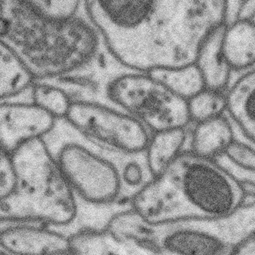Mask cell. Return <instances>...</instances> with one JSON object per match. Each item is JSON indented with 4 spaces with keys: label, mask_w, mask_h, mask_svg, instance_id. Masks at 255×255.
I'll return each instance as SVG.
<instances>
[{
    "label": "cell",
    "mask_w": 255,
    "mask_h": 255,
    "mask_svg": "<svg viewBox=\"0 0 255 255\" xmlns=\"http://www.w3.org/2000/svg\"><path fill=\"white\" fill-rule=\"evenodd\" d=\"M113 56L141 71L172 65L184 43L190 0H83Z\"/></svg>",
    "instance_id": "6da1fadb"
},
{
    "label": "cell",
    "mask_w": 255,
    "mask_h": 255,
    "mask_svg": "<svg viewBox=\"0 0 255 255\" xmlns=\"http://www.w3.org/2000/svg\"><path fill=\"white\" fill-rule=\"evenodd\" d=\"M1 44L22 60L36 80L75 75L107 47L87 12L56 19L24 0H1Z\"/></svg>",
    "instance_id": "7a4b0ae2"
},
{
    "label": "cell",
    "mask_w": 255,
    "mask_h": 255,
    "mask_svg": "<svg viewBox=\"0 0 255 255\" xmlns=\"http://www.w3.org/2000/svg\"><path fill=\"white\" fill-rule=\"evenodd\" d=\"M245 187L215 160L184 152L133 198L132 208L154 224L226 216L247 203Z\"/></svg>",
    "instance_id": "3957f363"
},
{
    "label": "cell",
    "mask_w": 255,
    "mask_h": 255,
    "mask_svg": "<svg viewBox=\"0 0 255 255\" xmlns=\"http://www.w3.org/2000/svg\"><path fill=\"white\" fill-rule=\"evenodd\" d=\"M45 138L30 140L11 153L17 173L12 194L1 200V217L39 220L62 228L73 223L78 198Z\"/></svg>",
    "instance_id": "277c9868"
},
{
    "label": "cell",
    "mask_w": 255,
    "mask_h": 255,
    "mask_svg": "<svg viewBox=\"0 0 255 255\" xmlns=\"http://www.w3.org/2000/svg\"><path fill=\"white\" fill-rule=\"evenodd\" d=\"M255 235V201L226 216L154 224L142 219L135 228L138 243L155 255H235Z\"/></svg>",
    "instance_id": "5b68a950"
},
{
    "label": "cell",
    "mask_w": 255,
    "mask_h": 255,
    "mask_svg": "<svg viewBox=\"0 0 255 255\" xmlns=\"http://www.w3.org/2000/svg\"><path fill=\"white\" fill-rule=\"evenodd\" d=\"M45 138L59 141L56 159L78 199L96 205L120 200L121 179L113 162L65 119L58 120L56 127Z\"/></svg>",
    "instance_id": "8992f818"
},
{
    "label": "cell",
    "mask_w": 255,
    "mask_h": 255,
    "mask_svg": "<svg viewBox=\"0 0 255 255\" xmlns=\"http://www.w3.org/2000/svg\"><path fill=\"white\" fill-rule=\"evenodd\" d=\"M64 119L90 143L111 152H142L152 135L136 118L101 101H72Z\"/></svg>",
    "instance_id": "52a82bcc"
},
{
    "label": "cell",
    "mask_w": 255,
    "mask_h": 255,
    "mask_svg": "<svg viewBox=\"0 0 255 255\" xmlns=\"http://www.w3.org/2000/svg\"><path fill=\"white\" fill-rule=\"evenodd\" d=\"M1 252L15 255H72L69 236L31 219L0 217Z\"/></svg>",
    "instance_id": "ba28073f"
},
{
    "label": "cell",
    "mask_w": 255,
    "mask_h": 255,
    "mask_svg": "<svg viewBox=\"0 0 255 255\" xmlns=\"http://www.w3.org/2000/svg\"><path fill=\"white\" fill-rule=\"evenodd\" d=\"M58 120L32 101L1 100V149L11 154L30 140L45 138L56 127Z\"/></svg>",
    "instance_id": "9c48e42d"
},
{
    "label": "cell",
    "mask_w": 255,
    "mask_h": 255,
    "mask_svg": "<svg viewBox=\"0 0 255 255\" xmlns=\"http://www.w3.org/2000/svg\"><path fill=\"white\" fill-rule=\"evenodd\" d=\"M226 114L235 129L255 143V68L245 72L226 92Z\"/></svg>",
    "instance_id": "30bf717a"
},
{
    "label": "cell",
    "mask_w": 255,
    "mask_h": 255,
    "mask_svg": "<svg viewBox=\"0 0 255 255\" xmlns=\"http://www.w3.org/2000/svg\"><path fill=\"white\" fill-rule=\"evenodd\" d=\"M226 25L217 28L206 37L195 61L204 77L206 89L222 92H227L229 89L233 72L223 47Z\"/></svg>",
    "instance_id": "8fae6325"
},
{
    "label": "cell",
    "mask_w": 255,
    "mask_h": 255,
    "mask_svg": "<svg viewBox=\"0 0 255 255\" xmlns=\"http://www.w3.org/2000/svg\"><path fill=\"white\" fill-rule=\"evenodd\" d=\"M190 133L189 152L215 160L235 139V130L228 115L194 124Z\"/></svg>",
    "instance_id": "7c38bea8"
},
{
    "label": "cell",
    "mask_w": 255,
    "mask_h": 255,
    "mask_svg": "<svg viewBox=\"0 0 255 255\" xmlns=\"http://www.w3.org/2000/svg\"><path fill=\"white\" fill-rule=\"evenodd\" d=\"M72 255H154L131 241L121 240L108 229H83L69 235Z\"/></svg>",
    "instance_id": "4fadbf2b"
},
{
    "label": "cell",
    "mask_w": 255,
    "mask_h": 255,
    "mask_svg": "<svg viewBox=\"0 0 255 255\" xmlns=\"http://www.w3.org/2000/svg\"><path fill=\"white\" fill-rule=\"evenodd\" d=\"M225 55L233 71L255 68V20L236 19L226 25L223 38Z\"/></svg>",
    "instance_id": "5bb4252c"
},
{
    "label": "cell",
    "mask_w": 255,
    "mask_h": 255,
    "mask_svg": "<svg viewBox=\"0 0 255 255\" xmlns=\"http://www.w3.org/2000/svg\"><path fill=\"white\" fill-rule=\"evenodd\" d=\"M99 149L113 162L117 169L121 183L120 200L131 201L132 198L153 179L148 166L145 150L138 152H123Z\"/></svg>",
    "instance_id": "9a60e30c"
},
{
    "label": "cell",
    "mask_w": 255,
    "mask_h": 255,
    "mask_svg": "<svg viewBox=\"0 0 255 255\" xmlns=\"http://www.w3.org/2000/svg\"><path fill=\"white\" fill-rule=\"evenodd\" d=\"M187 127L168 129L151 135L145 152L154 177L164 171L182 152H188L190 133Z\"/></svg>",
    "instance_id": "2e32d148"
},
{
    "label": "cell",
    "mask_w": 255,
    "mask_h": 255,
    "mask_svg": "<svg viewBox=\"0 0 255 255\" xmlns=\"http://www.w3.org/2000/svg\"><path fill=\"white\" fill-rule=\"evenodd\" d=\"M0 61L1 100L15 98L31 89L36 81L32 72L15 53L3 44L0 49Z\"/></svg>",
    "instance_id": "e0dca14e"
},
{
    "label": "cell",
    "mask_w": 255,
    "mask_h": 255,
    "mask_svg": "<svg viewBox=\"0 0 255 255\" xmlns=\"http://www.w3.org/2000/svg\"><path fill=\"white\" fill-rule=\"evenodd\" d=\"M149 72L163 82L173 92L187 101L206 89L204 77L195 62Z\"/></svg>",
    "instance_id": "ac0fdd59"
},
{
    "label": "cell",
    "mask_w": 255,
    "mask_h": 255,
    "mask_svg": "<svg viewBox=\"0 0 255 255\" xmlns=\"http://www.w3.org/2000/svg\"><path fill=\"white\" fill-rule=\"evenodd\" d=\"M31 98L34 103L57 119L66 118L72 102L65 90L48 80H36L31 89Z\"/></svg>",
    "instance_id": "d6986e66"
},
{
    "label": "cell",
    "mask_w": 255,
    "mask_h": 255,
    "mask_svg": "<svg viewBox=\"0 0 255 255\" xmlns=\"http://www.w3.org/2000/svg\"><path fill=\"white\" fill-rule=\"evenodd\" d=\"M192 124L224 116L227 112L226 92L204 89L187 100Z\"/></svg>",
    "instance_id": "ffe728a7"
},
{
    "label": "cell",
    "mask_w": 255,
    "mask_h": 255,
    "mask_svg": "<svg viewBox=\"0 0 255 255\" xmlns=\"http://www.w3.org/2000/svg\"><path fill=\"white\" fill-rule=\"evenodd\" d=\"M42 15L66 19L87 12L83 0H24Z\"/></svg>",
    "instance_id": "44dd1931"
},
{
    "label": "cell",
    "mask_w": 255,
    "mask_h": 255,
    "mask_svg": "<svg viewBox=\"0 0 255 255\" xmlns=\"http://www.w3.org/2000/svg\"><path fill=\"white\" fill-rule=\"evenodd\" d=\"M0 174V198L2 200L12 194L17 186V173L12 156L3 149H1Z\"/></svg>",
    "instance_id": "7402d4cb"
},
{
    "label": "cell",
    "mask_w": 255,
    "mask_h": 255,
    "mask_svg": "<svg viewBox=\"0 0 255 255\" xmlns=\"http://www.w3.org/2000/svg\"><path fill=\"white\" fill-rule=\"evenodd\" d=\"M236 18L255 20V0H240L234 17V19Z\"/></svg>",
    "instance_id": "603a6c76"
},
{
    "label": "cell",
    "mask_w": 255,
    "mask_h": 255,
    "mask_svg": "<svg viewBox=\"0 0 255 255\" xmlns=\"http://www.w3.org/2000/svg\"><path fill=\"white\" fill-rule=\"evenodd\" d=\"M235 255H255V235L244 242L237 249Z\"/></svg>",
    "instance_id": "cb8c5ba5"
},
{
    "label": "cell",
    "mask_w": 255,
    "mask_h": 255,
    "mask_svg": "<svg viewBox=\"0 0 255 255\" xmlns=\"http://www.w3.org/2000/svg\"><path fill=\"white\" fill-rule=\"evenodd\" d=\"M234 1H235L236 2V8H238V5H239V1H240V0H234ZM236 10H237V9H236Z\"/></svg>",
    "instance_id": "d4e9b609"
}]
</instances>
